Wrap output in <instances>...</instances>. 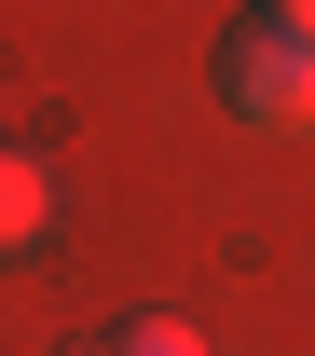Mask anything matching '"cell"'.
Returning <instances> with one entry per match:
<instances>
[{"label":"cell","instance_id":"cell-1","mask_svg":"<svg viewBox=\"0 0 315 356\" xmlns=\"http://www.w3.org/2000/svg\"><path fill=\"white\" fill-rule=\"evenodd\" d=\"M206 69H220V110H233V124H315V28L261 14V0L220 28Z\"/></svg>","mask_w":315,"mask_h":356},{"label":"cell","instance_id":"cell-3","mask_svg":"<svg viewBox=\"0 0 315 356\" xmlns=\"http://www.w3.org/2000/svg\"><path fill=\"white\" fill-rule=\"evenodd\" d=\"M110 356H206V329H179V315H124Z\"/></svg>","mask_w":315,"mask_h":356},{"label":"cell","instance_id":"cell-4","mask_svg":"<svg viewBox=\"0 0 315 356\" xmlns=\"http://www.w3.org/2000/svg\"><path fill=\"white\" fill-rule=\"evenodd\" d=\"M261 14H288V28H315V0H261Z\"/></svg>","mask_w":315,"mask_h":356},{"label":"cell","instance_id":"cell-2","mask_svg":"<svg viewBox=\"0 0 315 356\" xmlns=\"http://www.w3.org/2000/svg\"><path fill=\"white\" fill-rule=\"evenodd\" d=\"M42 220H55V178L28 165V151H0V261H14V247H42Z\"/></svg>","mask_w":315,"mask_h":356}]
</instances>
